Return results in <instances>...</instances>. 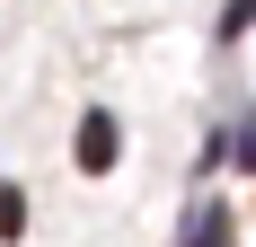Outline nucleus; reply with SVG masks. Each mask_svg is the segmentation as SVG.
I'll list each match as a JSON object with an SVG mask.
<instances>
[{"label":"nucleus","instance_id":"1","mask_svg":"<svg viewBox=\"0 0 256 247\" xmlns=\"http://www.w3.org/2000/svg\"><path fill=\"white\" fill-rule=\"evenodd\" d=\"M80 168H88V176L115 168V115H88V124H80Z\"/></svg>","mask_w":256,"mask_h":247},{"label":"nucleus","instance_id":"2","mask_svg":"<svg viewBox=\"0 0 256 247\" xmlns=\"http://www.w3.org/2000/svg\"><path fill=\"white\" fill-rule=\"evenodd\" d=\"M18 230H26V194H18V186H0V238H18Z\"/></svg>","mask_w":256,"mask_h":247}]
</instances>
